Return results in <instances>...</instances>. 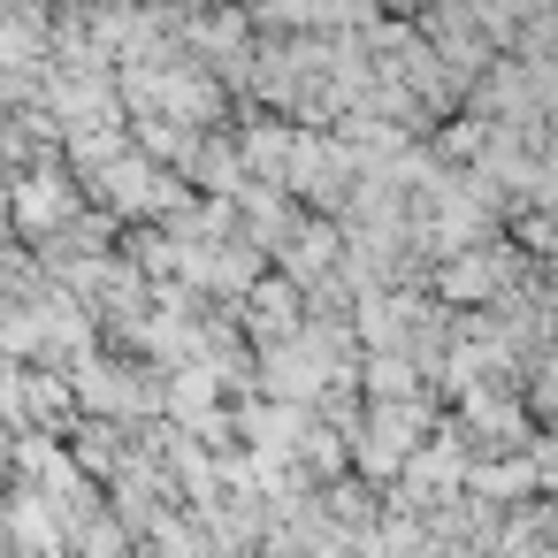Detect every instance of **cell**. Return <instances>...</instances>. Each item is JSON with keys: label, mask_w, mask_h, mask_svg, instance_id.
Returning <instances> with one entry per match:
<instances>
[{"label": "cell", "mask_w": 558, "mask_h": 558, "mask_svg": "<svg viewBox=\"0 0 558 558\" xmlns=\"http://www.w3.org/2000/svg\"><path fill=\"white\" fill-rule=\"evenodd\" d=\"M512 276H520V260H512L505 245H459V253L436 268V291H444L451 306H489V299H505Z\"/></svg>", "instance_id": "1"}, {"label": "cell", "mask_w": 558, "mask_h": 558, "mask_svg": "<svg viewBox=\"0 0 558 558\" xmlns=\"http://www.w3.org/2000/svg\"><path fill=\"white\" fill-rule=\"evenodd\" d=\"M337 253H344L337 222H291V230H283V276H299V283L329 276V268H337Z\"/></svg>", "instance_id": "2"}]
</instances>
